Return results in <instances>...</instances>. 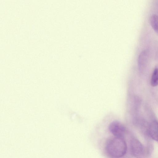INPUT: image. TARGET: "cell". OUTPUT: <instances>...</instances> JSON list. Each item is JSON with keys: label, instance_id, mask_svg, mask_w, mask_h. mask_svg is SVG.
I'll use <instances>...</instances> for the list:
<instances>
[{"label": "cell", "instance_id": "14", "mask_svg": "<svg viewBox=\"0 0 158 158\" xmlns=\"http://www.w3.org/2000/svg\"><path fill=\"white\" fill-rule=\"evenodd\" d=\"M6 47V44L3 43H1L0 44V48L1 49H4Z\"/></svg>", "mask_w": 158, "mask_h": 158}, {"label": "cell", "instance_id": "3", "mask_svg": "<svg viewBox=\"0 0 158 158\" xmlns=\"http://www.w3.org/2000/svg\"><path fill=\"white\" fill-rule=\"evenodd\" d=\"M110 132L114 136L123 137L126 131V128L121 122L114 121L111 123L109 127Z\"/></svg>", "mask_w": 158, "mask_h": 158}, {"label": "cell", "instance_id": "1", "mask_svg": "<svg viewBox=\"0 0 158 158\" xmlns=\"http://www.w3.org/2000/svg\"><path fill=\"white\" fill-rule=\"evenodd\" d=\"M127 145L123 137L114 136L106 141L105 150L106 154L111 158H120L127 151Z\"/></svg>", "mask_w": 158, "mask_h": 158}, {"label": "cell", "instance_id": "12", "mask_svg": "<svg viewBox=\"0 0 158 158\" xmlns=\"http://www.w3.org/2000/svg\"><path fill=\"white\" fill-rule=\"evenodd\" d=\"M38 33L41 36L44 33H45L44 29L43 28L40 29H39V31L38 32Z\"/></svg>", "mask_w": 158, "mask_h": 158}, {"label": "cell", "instance_id": "20", "mask_svg": "<svg viewBox=\"0 0 158 158\" xmlns=\"http://www.w3.org/2000/svg\"><path fill=\"white\" fill-rule=\"evenodd\" d=\"M24 61L25 62H28L29 61V60L27 59H24Z\"/></svg>", "mask_w": 158, "mask_h": 158}, {"label": "cell", "instance_id": "10", "mask_svg": "<svg viewBox=\"0 0 158 158\" xmlns=\"http://www.w3.org/2000/svg\"><path fill=\"white\" fill-rule=\"evenodd\" d=\"M43 8L45 10H49L50 8V5L48 3L44 4L43 5Z\"/></svg>", "mask_w": 158, "mask_h": 158}, {"label": "cell", "instance_id": "15", "mask_svg": "<svg viewBox=\"0 0 158 158\" xmlns=\"http://www.w3.org/2000/svg\"><path fill=\"white\" fill-rule=\"evenodd\" d=\"M15 47V44L13 43H10L9 45V47L10 49H14Z\"/></svg>", "mask_w": 158, "mask_h": 158}, {"label": "cell", "instance_id": "5", "mask_svg": "<svg viewBox=\"0 0 158 158\" xmlns=\"http://www.w3.org/2000/svg\"><path fill=\"white\" fill-rule=\"evenodd\" d=\"M146 132L152 139L158 142V122L154 120L148 126Z\"/></svg>", "mask_w": 158, "mask_h": 158}, {"label": "cell", "instance_id": "16", "mask_svg": "<svg viewBox=\"0 0 158 158\" xmlns=\"http://www.w3.org/2000/svg\"><path fill=\"white\" fill-rule=\"evenodd\" d=\"M10 57V53H6L4 54V58L6 59H8Z\"/></svg>", "mask_w": 158, "mask_h": 158}, {"label": "cell", "instance_id": "4", "mask_svg": "<svg viewBox=\"0 0 158 158\" xmlns=\"http://www.w3.org/2000/svg\"><path fill=\"white\" fill-rule=\"evenodd\" d=\"M149 59V53L148 50L143 51L140 54L138 58V66L141 72L144 71L146 69Z\"/></svg>", "mask_w": 158, "mask_h": 158}, {"label": "cell", "instance_id": "11", "mask_svg": "<svg viewBox=\"0 0 158 158\" xmlns=\"http://www.w3.org/2000/svg\"><path fill=\"white\" fill-rule=\"evenodd\" d=\"M44 39H49L50 38V36L48 34L45 33L42 35L41 36Z\"/></svg>", "mask_w": 158, "mask_h": 158}, {"label": "cell", "instance_id": "17", "mask_svg": "<svg viewBox=\"0 0 158 158\" xmlns=\"http://www.w3.org/2000/svg\"><path fill=\"white\" fill-rule=\"evenodd\" d=\"M14 38L16 39H19L20 37L19 35L17 33H15L14 34Z\"/></svg>", "mask_w": 158, "mask_h": 158}, {"label": "cell", "instance_id": "7", "mask_svg": "<svg viewBox=\"0 0 158 158\" xmlns=\"http://www.w3.org/2000/svg\"><path fill=\"white\" fill-rule=\"evenodd\" d=\"M151 84L153 87L158 85V68H156L153 71L151 77Z\"/></svg>", "mask_w": 158, "mask_h": 158}, {"label": "cell", "instance_id": "2", "mask_svg": "<svg viewBox=\"0 0 158 158\" xmlns=\"http://www.w3.org/2000/svg\"><path fill=\"white\" fill-rule=\"evenodd\" d=\"M130 149L132 155L136 158H145L148 153L146 148L135 138L131 140Z\"/></svg>", "mask_w": 158, "mask_h": 158}, {"label": "cell", "instance_id": "19", "mask_svg": "<svg viewBox=\"0 0 158 158\" xmlns=\"http://www.w3.org/2000/svg\"><path fill=\"white\" fill-rule=\"evenodd\" d=\"M3 58H1L0 60V62H3L5 60Z\"/></svg>", "mask_w": 158, "mask_h": 158}, {"label": "cell", "instance_id": "6", "mask_svg": "<svg viewBox=\"0 0 158 158\" xmlns=\"http://www.w3.org/2000/svg\"><path fill=\"white\" fill-rule=\"evenodd\" d=\"M150 22L154 30L158 33V16L156 15H152L150 17Z\"/></svg>", "mask_w": 158, "mask_h": 158}, {"label": "cell", "instance_id": "13", "mask_svg": "<svg viewBox=\"0 0 158 158\" xmlns=\"http://www.w3.org/2000/svg\"><path fill=\"white\" fill-rule=\"evenodd\" d=\"M6 23V21L5 19L2 18L0 19V24L1 25H3Z\"/></svg>", "mask_w": 158, "mask_h": 158}, {"label": "cell", "instance_id": "8", "mask_svg": "<svg viewBox=\"0 0 158 158\" xmlns=\"http://www.w3.org/2000/svg\"><path fill=\"white\" fill-rule=\"evenodd\" d=\"M59 57V55L58 53H52L48 55L49 58L51 59H57Z\"/></svg>", "mask_w": 158, "mask_h": 158}, {"label": "cell", "instance_id": "9", "mask_svg": "<svg viewBox=\"0 0 158 158\" xmlns=\"http://www.w3.org/2000/svg\"><path fill=\"white\" fill-rule=\"evenodd\" d=\"M19 2L22 5H26L29 3L30 1L29 0H19Z\"/></svg>", "mask_w": 158, "mask_h": 158}, {"label": "cell", "instance_id": "18", "mask_svg": "<svg viewBox=\"0 0 158 158\" xmlns=\"http://www.w3.org/2000/svg\"><path fill=\"white\" fill-rule=\"evenodd\" d=\"M4 37L6 39H8L10 37V35L8 33H6L4 35Z\"/></svg>", "mask_w": 158, "mask_h": 158}]
</instances>
